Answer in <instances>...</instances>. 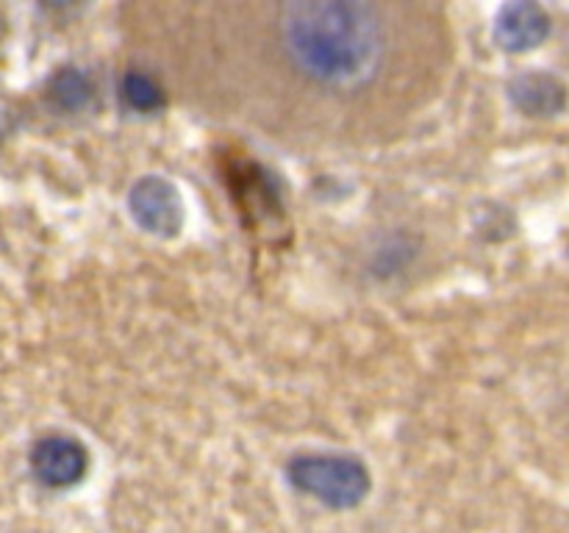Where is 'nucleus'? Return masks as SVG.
Here are the masks:
<instances>
[{
  "label": "nucleus",
  "instance_id": "f257e3e1",
  "mask_svg": "<svg viewBox=\"0 0 569 533\" xmlns=\"http://www.w3.org/2000/svg\"><path fill=\"white\" fill-rule=\"evenodd\" d=\"M281 31L295 64L328 87H361L381 67L383 28L365 3H295L283 11Z\"/></svg>",
  "mask_w": 569,
  "mask_h": 533
},
{
  "label": "nucleus",
  "instance_id": "f03ea898",
  "mask_svg": "<svg viewBox=\"0 0 569 533\" xmlns=\"http://www.w3.org/2000/svg\"><path fill=\"white\" fill-rule=\"evenodd\" d=\"M287 477L298 492L331 509H353L370 494V472L353 455L300 453L287 464Z\"/></svg>",
  "mask_w": 569,
  "mask_h": 533
},
{
  "label": "nucleus",
  "instance_id": "7ed1b4c3",
  "mask_svg": "<svg viewBox=\"0 0 569 533\" xmlns=\"http://www.w3.org/2000/svg\"><path fill=\"white\" fill-rule=\"evenodd\" d=\"M128 211L142 231L170 239L183 225V203L178 189L161 175H144L128 192Z\"/></svg>",
  "mask_w": 569,
  "mask_h": 533
},
{
  "label": "nucleus",
  "instance_id": "20e7f679",
  "mask_svg": "<svg viewBox=\"0 0 569 533\" xmlns=\"http://www.w3.org/2000/svg\"><path fill=\"white\" fill-rule=\"evenodd\" d=\"M28 464L42 486L70 489L87 475L89 453L78 439L64 436V433H48L33 442Z\"/></svg>",
  "mask_w": 569,
  "mask_h": 533
},
{
  "label": "nucleus",
  "instance_id": "39448f33",
  "mask_svg": "<svg viewBox=\"0 0 569 533\" xmlns=\"http://www.w3.org/2000/svg\"><path fill=\"white\" fill-rule=\"evenodd\" d=\"M550 33V17L537 3H509L498 11L495 39L509 53H522L542 44Z\"/></svg>",
  "mask_w": 569,
  "mask_h": 533
},
{
  "label": "nucleus",
  "instance_id": "423d86ee",
  "mask_svg": "<svg viewBox=\"0 0 569 533\" xmlns=\"http://www.w3.org/2000/svg\"><path fill=\"white\" fill-rule=\"evenodd\" d=\"M509 98L522 114H559L565 109V83L548 72H522L509 83Z\"/></svg>",
  "mask_w": 569,
  "mask_h": 533
},
{
  "label": "nucleus",
  "instance_id": "0eeeda50",
  "mask_svg": "<svg viewBox=\"0 0 569 533\" xmlns=\"http://www.w3.org/2000/svg\"><path fill=\"white\" fill-rule=\"evenodd\" d=\"M48 92L56 105H61V109L67 111H78L89 103V98H92V83H89V78L83 76V72L67 67V70L56 72Z\"/></svg>",
  "mask_w": 569,
  "mask_h": 533
},
{
  "label": "nucleus",
  "instance_id": "6e6552de",
  "mask_svg": "<svg viewBox=\"0 0 569 533\" xmlns=\"http://www.w3.org/2000/svg\"><path fill=\"white\" fill-rule=\"evenodd\" d=\"M120 98L133 111H156L164 105V94H161L159 83L153 78L142 76V72H128L122 78Z\"/></svg>",
  "mask_w": 569,
  "mask_h": 533
}]
</instances>
